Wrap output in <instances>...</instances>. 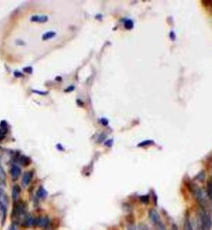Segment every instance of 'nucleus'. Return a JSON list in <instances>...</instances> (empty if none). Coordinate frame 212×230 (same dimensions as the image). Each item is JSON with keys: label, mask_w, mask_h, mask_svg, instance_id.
<instances>
[{"label": "nucleus", "mask_w": 212, "mask_h": 230, "mask_svg": "<svg viewBox=\"0 0 212 230\" xmlns=\"http://www.w3.org/2000/svg\"><path fill=\"white\" fill-rule=\"evenodd\" d=\"M9 172H10V175H11V176H12V179H13V180H16L18 179V177L20 176L21 169L19 168L17 166L13 165V166H11Z\"/></svg>", "instance_id": "4"}, {"label": "nucleus", "mask_w": 212, "mask_h": 230, "mask_svg": "<svg viewBox=\"0 0 212 230\" xmlns=\"http://www.w3.org/2000/svg\"><path fill=\"white\" fill-rule=\"evenodd\" d=\"M133 26H134V24H133V22H131L130 20H128L126 22H125V27H126V28L127 29H129V28H132L133 27Z\"/></svg>", "instance_id": "18"}, {"label": "nucleus", "mask_w": 212, "mask_h": 230, "mask_svg": "<svg viewBox=\"0 0 212 230\" xmlns=\"http://www.w3.org/2000/svg\"><path fill=\"white\" fill-rule=\"evenodd\" d=\"M8 230H17V229H16V226L14 224L12 225L10 228H9V229H8Z\"/></svg>", "instance_id": "22"}, {"label": "nucleus", "mask_w": 212, "mask_h": 230, "mask_svg": "<svg viewBox=\"0 0 212 230\" xmlns=\"http://www.w3.org/2000/svg\"><path fill=\"white\" fill-rule=\"evenodd\" d=\"M192 194L194 195V197L196 198L197 201L201 205V206H205L206 203V197L204 195V193H203V190H202L200 187H198L197 185H192Z\"/></svg>", "instance_id": "3"}, {"label": "nucleus", "mask_w": 212, "mask_h": 230, "mask_svg": "<svg viewBox=\"0 0 212 230\" xmlns=\"http://www.w3.org/2000/svg\"><path fill=\"white\" fill-rule=\"evenodd\" d=\"M171 230H178V227L176 224H172L171 225Z\"/></svg>", "instance_id": "20"}, {"label": "nucleus", "mask_w": 212, "mask_h": 230, "mask_svg": "<svg viewBox=\"0 0 212 230\" xmlns=\"http://www.w3.org/2000/svg\"><path fill=\"white\" fill-rule=\"evenodd\" d=\"M137 228H138V230H149L148 227L147 225L144 224H142V223L139 224Z\"/></svg>", "instance_id": "17"}, {"label": "nucleus", "mask_w": 212, "mask_h": 230, "mask_svg": "<svg viewBox=\"0 0 212 230\" xmlns=\"http://www.w3.org/2000/svg\"><path fill=\"white\" fill-rule=\"evenodd\" d=\"M0 202L3 204V205H5L6 204H8V197L6 196L3 190L0 188Z\"/></svg>", "instance_id": "9"}, {"label": "nucleus", "mask_w": 212, "mask_h": 230, "mask_svg": "<svg viewBox=\"0 0 212 230\" xmlns=\"http://www.w3.org/2000/svg\"><path fill=\"white\" fill-rule=\"evenodd\" d=\"M127 229L128 230H138V228L135 226V224H129L127 227Z\"/></svg>", "instance_id": "19"}, {"label": "nucleus", "mask_w": 212, "mask_h": 230, "mask_svg": "<svg viewBox=\"0 0 212 230\" xmlns=\"http://www.w3.org/2000/svg\"><path fill=\"white\" fill-rule=\"evenodd\" d=\"M24 71L26 72H28V73H31V67H27V68H25Z\"/></svg>", "instance_id": "21"}, {"label": "nucleus", "mask_w": 212, "mask_h": 230, "mask_svg": "<svg viewBox=\"0 0 212 230\" xmlns=\"http://www.w3.org/2000/svg\"><path fill=\"white\" fill-rule=\"evenodd\" d=\"M153 141H152V140H146V141H144V142H142V143H140L139 145H138V147H139V148H142V147H145V146H149V145H152V144H153Z\"/></svg>", "instance_id": "15"}, {"label": "nucleus", "mask_w": 212, "mask_h": 230, "mask_svg": "<svg viewBox=\"0 0 212 230\" xmlns=\"http://www.w3.org/2000/svg\"><path fill=\"white\" fill-rule=\"evenodd\" d=\"M184 230H194L193 229V226H192V222L189 218H186L185 220V224H184Z\"/></svg>", "instance_id": "11"}, {"label": "nucleus", "mask_w": 212, "mask_h": 230, "mask_svg": "<svg viewBox=\"0 0 212 230\" xmlns=\"http://www.w3.org/2000/svg\"><path fill=\"white\" fill-rule=\"evenodd\" d=\"M19 162H20L22 165H23V166H27V165H29V163H30V160H29L28 157H22L20 161H19Z\"/></svg>", "instance_id": "14"}, {"label": "nucleus", "mask_w": 212, "mask_h": 230, "mask_svg": "<svg viewBox=\"0 0 212 230\" xmlns=\"http://www.w3.org/2000/svg\"><path fill=\"white\" fill-rule=\"evenodd\" d=\"M5 178H6L5 171H4L3 168L2 167V166L0 165V180L4 181V180H5Z\"/></svg>", "instance_id": "16"}, {"label": "nucleus", "mask_w": 212, "mask_h": 230, "mask_svg": "<svg viewBox=\"0 0 212 230\" xmlns=\"http://www.w3.org/2000/svg\"><path fill=\"white\" fill-rule=\"evenodd\" d=\"M207 194L212 202V177H211L207 182Z\"/></svg>", "instance_id": "8"}, {"label": "nucleus", "mask_w": 212, "mask_h": 230, "mask_svg": "<svg viewBox=\"0 0 212 230\" xmlns=\"http://www.w3.org/2000/svg\"><path fill=\"white\" fill-rule=\"evenodd\" d=\"M31 20L35 22H46L48 20V17L47 16H33L31 17Z\"/></svg>", "instance_id": "7"}, {"label": "nucleus", "mask_w": 212, "mask_h": 230, "mask_svg": "<svg viewBox=\"0 0 212 230\" xmlns=\"http://www.w3.org/2000/svg\"><path fill=\"white\" fill-rule=\"evenodd\" d=\"M20 193H21V189L19 187V185H15L13 187V189H12V197H13V200L14 202H17L18 199H19V196H20Z\"/></svg>", "instance_id": "5"}, {"label": "nucleus", "mask_w": 212, "mask_h": 230, "mask_svg": "<svg viewBox=\"0 0 212 230\" xmlns=\"http://www.w3.org/2000/svg\"><path fill=\"white\" fill-rule=\"evenodd\" d=\"M32 175H33V174H32L31 171H27V172L24 173L23 176H22V180L23 186H27V185H29V183L31 182V179H32Z\"/></svg>", "instance_id": "6"}, {"label": "nucleus", "mask_w": 212, "mask_h": 230, "mask_svg": "<svg viewBox=\"0 0 212 230\" xmlns=\"http://www.w3.org/2000/svg\"><path fill=\"white\" fill-rule=\"evenodd\" d=\"M212 220L211 216L202 209L198 214L197 230H211Z\"/></svg>", "instance_id": "1"}, {"label": "nucleus", "mask_w": 212, "mask_h": 230, "mask_svg": "<svg viewBox=\"0 0 212 230\" xmlns=\"http://www.w3.org/2000/svg\"><path fill=\"white\" fill-rule=\"evenodd\" d=\"M56 32L55 31H47V32H46V33H44L43 34V36H42V40H44V41H46V40H48V39H51V38H52L53 36H56Z\"/></svg>", "instance_id": "10"}, {"label": "nucleus", "mask_w": 212, "mask_h": 230, "mask_svg": "<svg viewBox=\"0 0 212 230\" xmlns=\"http://www.w3.org/2000/svg\"><path fill=\"white\" fill-rule=\"evenodd\" d=\"M140 201L143 204H148L149 201H150V197L148 194H144L143 196L140 197Z\"/></svg>", "instance_id": "13"}, {"label": "nucleus", "mask_w": 212, "mask_h": 230, "mask_svg": "<svg viewBox=\"0 0 212 230\" xmlns=\"http://www.w3.org/2000/svg\"><path fill=\"white\" fill-rule=\"evenodd\" d=\"M148 217L150 219L151 222L153 223V224L154 225L157 229H162L163 224L161 220L160 215L155 209H150L148 210Z\"/></svg>", "instance_id": "2"}, {"label": "nucleus", "mask_w": 212, "mask_h": 230, "mask_svg": "<svg viewBox=\"0 0 212 230\" xmlns=\"http://www.w3.org/2000/svg\"><path fill=\"white\" fill-rule=\"evenodd\" d=\"M47 195V192L46 189H44L43 187H40L38 190H37V196L39 198H45Z\"/></svg>", "instance_id": "12"}]
</instances>
